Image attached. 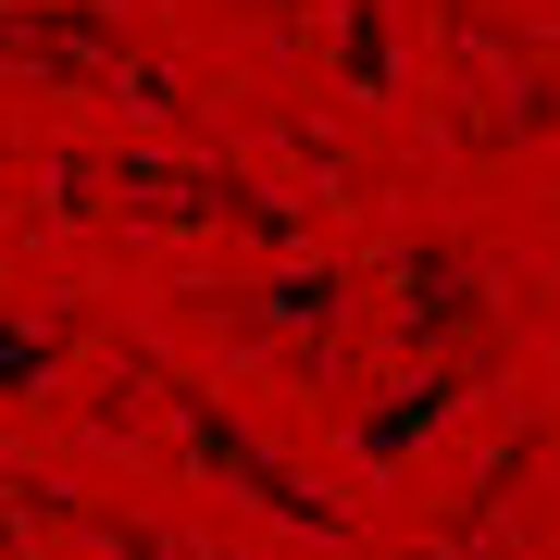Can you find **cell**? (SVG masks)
Returning a JSON list of instances; mask_svg holds the SVG:
<instances>
[{
  "mask_svg": "<svg viewBox=\"0 0 560 560\" xmlns=\"http://www.w3.org/2000/svg\"><path fill=\"white\" fill-rule=\"evenodd\" d=\"M187 436H200V460H212V474H224V486H249V499H261V511H287V523H312V536H337V511H324V499H312V486H300V474H287V460H275V448H261V436H237V423H224L212 399H187Z\"/></svg>",
  "mask_w": 560,
  "mask_h": 560,
  "instance_id": "obj_1",
  "label": "cell"
}]
</instances>
